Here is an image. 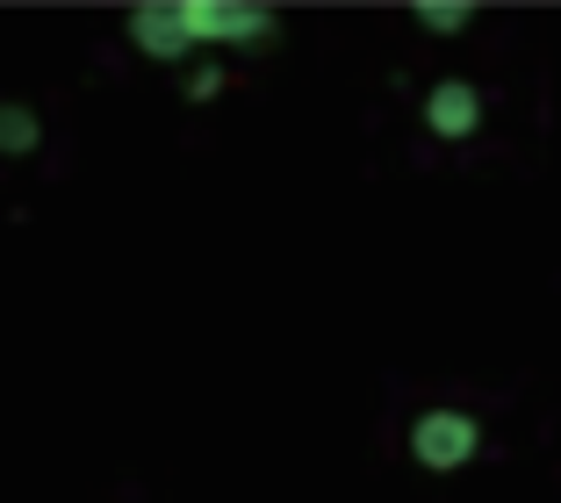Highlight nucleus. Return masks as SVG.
<instances>
[{
  "instance_id": "f257e3e1",
  "label": "nucleus",
  "mask_w": 561,
  "mask_h": 503,
  "mask_svg": "<svg viewBox=\"0 0 561 503\" xmlns=\"http://www.w3.org/2000/svg\"><path fill=\"white\" fill-rule=\"evenodd\" d=\"M476 454V424L468 418H425L417 424V460L425 468H461Z\"/></svg>"
}]
</instances>
